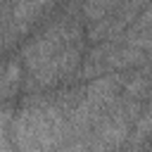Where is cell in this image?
<instances>
[{"mask_svg":"<svg viewBox=\"0 0 152 152\" xmlns=\"http://www.w3.org/2000/svg\"><path fill=\"white\" fill-rule=\"evenodd\" d=\"M126 0H81L83 14H86V24L100 21L102 17H107L109 12H114L119 5H124Z\"/></svg>","mask_w":152,"mask_h":152,"instance_id":"obj_6","label":"cell"},{"mask_svg":"<svg viewBox=\"0 0 152 152\" xmlns=\"http://www.w3.org/2000/svg\"><path fill=\"white\" fill-rule=\"evenodd\" d=\"M150 152H152V147H150Z\"/></svg>","mask_w":152,"mask_h":152,"instance_id":"obj_11","label":"cell"},{"mask_svg":"<svg viewBox=\"0 0 152 152\" xmlns=\"http://www.w3.org/2000/svg\"><path fill=\"white\" fill-rule=\"evenodd\" d=\"M86 81L43 93L21 95L5 135L14 152H64L69 138V114L81 102Z\"/></svg>","mask_w":152,"mask_h":152,"instance_id":"obj_1","label":"cell"},{"mask_svg":"<svg viewBox=\"0 0 152 152\" xmlns=\"http://www.w3.org/2000/svg\"><path fill=\"white\" fill-rule=\"evenodd\" d=\"M152 28V0L147 2V7L140 12V17L135 19V24L128 28L126 36H135V33H142V31H150Z\"/></svg>","mask_w":152,"mask_h":152,"instance_id":"obj_7","label":"cell"},{"mask_svg":"<svg viewBox=\"0 0 152 152\" xmlns=\"http://www.w3.org/2000/svg\"><path fill=\"white\" fill-rule=\"evenodd\" d=\"M24 78H26V69L19 59V55H10L5 59V69H2V78H0V90H2V104H17L21 97V88H24Z\"/></svg>","mask_w":152,"mask_h":152,"instance_id":"obj_4","label":"cell"},{"mask_svg":"<svg viewBox=\"0 0 152 152\" xmlns=\"http://www.w3.org/2000/svg\"><path fill=\"white\" fill-rule=\"evenodd\" d=\"M55 2H59V5H62V2H64V0H55Z\"/></svg>","mask_w":152,"mask_h":152,"instance_id":"obj_10","label":"cell"},{"mask_svg":"<svg viewBox=\"0 0 152 152\" xmlns=\"http://www.w3.org/2000/svg\"><path fill=\"white\" fill-rule=\"evenodd\" d=\"M152 55H147L145 50L131 45L126 40V33L112 38V40H102L88 48L83 66H81V81H93L107 74H124V71H133L140 69Z\"/></svg>","mask_w":152,"mask_h":152,"instance_id":"obj_2","label":"cell"},{"mask_svg":"<svg viewBox=\"0 0 152 152\" xmlns=\"http://www.w3.org/2000/svg\"><path fill=\"white\" fill-rule=\"evenodd\" d=\"M126 40L140 50H145L147 55H152V28L150 31H142V33H135V36H126Z\"/></svg>","mask_w":152,"mask_h":152,"instance_id":"obj_8","label":"cell"},{"mask_svg":"<svg viewBox=\"0 0 152 152\" xmlns=\"http://www.w3.org/2000/svg\"><path fill=\"white\" fill-rule=\"evenodd\" d=\"M150 147H152V102L145 104L121 152H150Z\"/></svg>","mask_w":152,"mask_h":152,"instance_id":"obj_5","label":"cell"},{"mask_svg":"<svg viewBox=\"0 0 152 152\" xmlns=\"http://www.w3.org/2000/svg\"><path fill=\"white\" fill-rule=\"evenodd\" d=\"M138 71H140L142 76H147V78L152 81V57H150V59H147V62H145V64H142V66H140Z\"/></svg>","mask_w":152,"mask_h":152,"instance_id":"obj_9","label":"cell"},{"mask_svg":"<svg viewBox=\"0 0 152 152\" xmlns=\"http://www.w3.org/2000/svg\"><path fill=\"white\" fill-rule=\"evenodd\" d=\"M147 2L150 0H126L124 5H119L114 12H109L100 21L86 24L88 43L95 45V43H102V40H112V38H116L121 33H128V28L135 24V19L147 7Z\"/></svg>","mask_w":152,"mask_h":152,"instance_id":"obj_3","label":"cell"}]
</instances>
